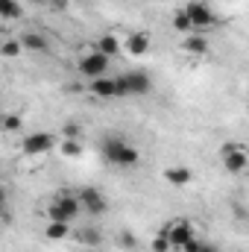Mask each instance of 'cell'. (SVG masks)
Instances as JSON below:
<instances>
[{"mask_svg": "<svg viewBox=\"0 0 249 252\" xmlns=\"http://www.w3.org/2000/svg\"><path fill=\"white\" fill-rule=\"evenodd\" d=\"M100 150H103V158L115 167H135L141 161V153L124 138H106Z\"/></svg>", "mask_w": 249, "mask_h": 252, "instance_id": "cell-1", "label": "cell"}, {"mask_svg": "<svg viewBox=\"0 0 249 252\" xmlns=\"http://www.w3.org/2000/svg\"><path fill=\"white\" fill-rule=\"evenodd\" d=\"M79 196L76 193H67V190H59L53 205L47 208V220H56V223H70L76 214H79Z\"/></svg>", "mask_w": 249, "mask_h": 252, "instance_id": "cell-2", "label": "cell"}, {"mask_svg": "<svg viewBox=\"0 0 249 252\" xmlns=\"http://www.w3.org/2000/svg\"><path fill=\"white\" fill-rule=\"evenodd\" d=\"M106 70H109V56H103L100 50L85 53V56L79 59V73H82L85 79H103Z\"/></svg>", "mask_w": 249, "mask_h": 252, "instance_id": "cell-3", "label": "cell"}, {"mask_svg": "<svg viewBox=\"0 0 249 252\" xmlns=\"http://www.w3.org/2000/svg\"><path fill=\"white\" fill-rule=\"evenodd\" d=\"M164 235L170 238V247H173V250H182L190 238H196V235H193V226H190L187 217H176V220L164 229Z\"/></svg>", "mask_w": 249, "mask_h": 252, "instance_id": "cell-4", "label": "cell"}, {"mask_svg": "<svg viewBox=\"0 0 249 252\" xmlns=\"http://www.w3.org/2000/svg\"><path fill=\"white\" fill-rule=\"evenodd\" d=\"M53 147H56V138L50 132H32L21 141V150L27 156H41V153H50Z\"/></svg>", "mask_w": 249, "mask_h": 252, "instance_id": "cell-5", "label": "cell"}, {"mask_svg": "<svg viewBox=\"0 0 249 252\" xmlns=\"http://www.w3.org/2000/svg\"><path fill=\"white\" fill-rule=\"evenodd\" d=\"M187 15H190V21H193V27L196 30H205V27H211L214 24V12H211V6H205L202 0H190L182 6Z\"/></svg>", "mask_w": 249, "mask_h": 252, "instance_id": "cell-6", "label": "cell"}, {"mask_svg": "<svg viewBox=\"0 0 249 252\" xmlns=\"http://www.w3.org/2000/svg\"><path fill=\"white\" fill-rule=\"evenodd\" d=\"M79 202H82L91 214H103V211H106V196L97 188H82L79 190Z\"/></svg>", "mask_w": 249, "mask_h": 252, "instance_id": "cell-7", "label": "cell"}, {"mask_svg": "<svg viewBox=\"0 0 249 252\" xmlns=\"http://www.w3.org/2000/svg\"><path fill=\"white\" fill-rule=\"evenodd\" d=\"M223 167H226L229 173H244V170L249 167V156H247V150L241 147V150H235V153L223 156Z\"/></svg>", "mask_w": 249, "mask_h": 252, "instance_id": "cell-8", "label": "cell"}, {"mask_svg": "<svg viewBox=\"0 0 249 252\" xmlns=\"http://www.w3.org/2000/svg\"><path fill=\"white\" fill-rule=\"evenodd\" d=\"M126 85H129V94H147L150 91V76L147 73H138V70H132V73H124Z\"/></svg>", "mask_w": 249, "mask_h": 252, "instance_id": "cell-9", "label": "cell"}, {"mask_svg": "<svg viewBox=\"0 0 249 252\" xmlns=\"http://www.w3.org/2000/svg\"><path fill=\"white\" fill-rule=\"evenodd\" d=\"M18 41L24 44V50H32V53H47V38H44V35H38V32H24Z\"/></svg>", "mask_w": 249, "mask_h": 252, "instance_id": "cell-10", "label": "cell"}, {"mask_svg": "<svg viewBox=\"0 0 249 252\" xmlns=\"http://www.w3.org/2000/svg\"><path fill=\"white\" fill-rule=\"evenodd\" d=\"M126 50H129L132 56H144V53L150 50V35H147V32H132Z\"/></svg>", "mask_w": 249, "mask_h": 252, "instance_id": "cell-11", "label": "cell"}, {"mask_svg": "<svg viewBox=\"0 0 249 252\" xmlns=\"http://www.w3.org/2000/svg\"><path fill=\"white\" fill-rule=\"evenodd\" d=\"M182 47H185L187 53H193V56H205V53H208V41H205L202 35H196V32H190V35H185Z\"/></svg>", "mask_w": 249, "mask_h": 252, "instance_id": "cell-12", "label": "cell"}, {"mask_svg": "<svg viewBox=\"0 0 249 252\" xmlns=\"http://www.w3.org/2000/svg\"><path fill=\"white\" fill-rule=\"evenodd\" d=\"M164 179L170 185H187L193 179V173H190V167H167L164 170Z\"/></svg>", "mask_w": 249, "mask_h": 252, "instance_id": "cell-13", "label": "cell"}, {"mask_svg": "<svg viewBox=\"0 0 249 252\" xmlns=\"http://www.w3.org/2000/svg\"><path fill=\"white\" fill-rule=\"evenodd\" d=\"M44 235H47L50 241H64V238L70 235V223H56V220H47Z\"/></svg>", "mask_w": 249, "mask_h": 252, "instance_id": "cell-14", "label": "cell"}, {"mask_svg": "<svg viewBox=\"0 0 249 252\" xmlns=\"http://www.w3.org/2000/svg\"><path fill=\"white\" fill-rule=\"evenodd\" d=\"M97 50H100L103 56H109V59H112V56H118V53H121V41H118L115 35H103V38L97 41Z\"/></svg>", "mask_w": 249, "mask_h": 252, "instance_id": "cell-15", "label": "cell"}, {"mask_svg": "<svg viewBox=\"0 0 249 252\" xmlns=\"http://www.w3.org/2000/svg\"><path fill=\"white\" fill-rule=\"evenodd\" d=\"M173 30L176 32H185V35H190L196 27H193V21H190V15H187L185 9H179L176 15H173Z\"/></svg>", "mask_w": 249, "mask_h": 252, "instance_id": "cell-16", "label": "cell"}, {"mask_svg": "<svg viewBox=\"0 0 249 252\" xmlns=\"http://www.w3.org/2000/svg\"><path fill=\"white\" fill-rule=\"evenodd\" d=\"M0 15L3 18H18L21 15V3L18 0H0Z\"/></svg>", "mask_w": 249, "mask_h": 252, "instance_id": "cell-17", "label": "cell"}, {"mask_svg": "<svg viewBox=\"0 0 249 252\" xmlns=\"http://www.w3.org/2000/svg\"><path fill=\"white\" fill-rule=\"evenodd\" d=\"M62 153H64V156H70V158H76V156L82 153V147H79V141H76V138H64Z\"/></svg>", "mask_w": 249, "mask_h": 252, "instance_id": "cell-18", "label": "cell"}, {"mask_svg": "<svg viewBox=\"0 0 249 252\" xmlns=\"http://www.w3.org/2000/svg\"><path fill=\"white\" fill-rule=\"evenodd\" d=\"M170 250H173V247H170V238H167L164 232L153 238V252H170Z\"/></svg>", "mask_w": 249, "mask_h": 252, "instance_id": "cell-19", "label": "cell"}, {"mask_svg": "<svg viewBox=\"0 0 249 252\" xmlns=\"http://www.w3.org/2000/svg\"><path fill=\"white\" fill-rule=\"evenodd\" d=\"M21 126H24V118H21V115H6V118H3V129H6V132H18Z\"/></svg>", "mask_w": 249, "mask_h": 252, "instance_id": "cell-20", "label": "cell"}, {"mask_svg": "<svg viewBox=\"0 0 249 252\" xmlns=\"http://www.w3.org/2000/svg\"><path fill=\"white\" fill-rule=\"evenodd\" d=\"M21 50H24V44H21V41H6V44H3V56H9V59H12V56H18Z\"/></svg>", "mask_w": 249, "mask_h": 252, "instance_id": "cell-21", "label": "cell"}, {"mask_svg": "<svg viewBox=\"0 0 249 252\" xmlns=\"http://www.w3.org/2000/svg\"><path fill=\"white\" fill-rule=\"evenodd\" d=\"M62 135L64 138H76V135H79V126L73 124V121H67V124L62 126Z\"/></svg>", "mask_w": 249, "mask_h": 252, "instance_id": "cell-22", "label": "cell"}, {"mask_svg": "<svg viewBox=\"0 0 249 252\" xmlns=\"http://www.w3.org/2000/svg\"><path fill=\"white\" fill-rule=\"evenodd\" d=\"M199 250H202V241L199 238H190L185 247H182V252H199Z\"/></svg>", "mask_w": 249, "mask_h": 252, "instance_id": "cell-23", "label": "cell"}, {"mask_svg": "<svg viewBox=\"0 0 249 252\" xmlns=\"http://www.w3.org/2000/svg\"><path fill=\"white\" fill-rule=\"evenodd\" d=\"M235 150H241V144H232V141H226L220 153H223V156H229V153H235Z\"/></svg>", "mask_w": 249, "mask_h": 252, "instance_id": "cell-24", "label": "cell"}, {"mask_svg": "<svg viewBox=\"0 0 249 252\" xmlns=\"http://www.w3.org/2000/svg\"><path fill=\"white\" fill-rule=\"evenodd\" d=\"M53 6H56V9H64V6H67V0H53Z\"/></svg>", "mask_w": 249, "mask_h": 252, "instance_id": "cell-25", "label": "cell"}, {"mask_svg": "<svg viewBox=\"0 0 249 252\" xmlns=\"http://www.w3.org/2000/svg\"><path fill=\"white\" fill-rule=\"evenodd\" d=\"M199 252H217V250H214L211 244H202V250H199Z\"/></svg>", "mask_w": 249, "mask_h": 252, "instance_id": "cell-26", "label": "cell"}, {"mask_svg": "<svg viewBox=\"0 0 249 252\" xmlns=\"http://www.w3.org/2000/svg\"><path fill=\"white\" fill-rule=\"evenodd\" d=\"M24 3H41V0H24Z\"/></svg>", "mask_w": 249, "mask_h": 252, "instance_id": "cell-27", "label": "cell"}]
</instances>
